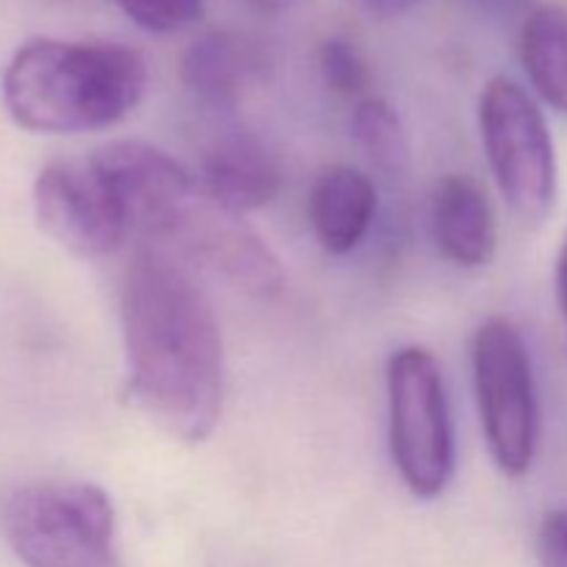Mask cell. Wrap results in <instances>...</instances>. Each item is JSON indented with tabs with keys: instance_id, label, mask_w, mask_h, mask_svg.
Segmentation results:
<instances>
[{
	"instance_id": "1",
	"label": "cell",
	"mask_w": 567,
	"mask_h": 567,
	"mask_svg": "<svg viewBox=\"0 0 567 567\" xmlns=\"http://www.w3.org/2000/svg\"><path fill=\"white\" fill-rule=\"evenodd\" d=\"M127 396L166 435L203 443L225 402V343L208 293L164 247L133 252L120 297Z\"/></svg>"
},
{
	"instance_id": "2",
	"label": "cell",
	"mask_w": 567,
	"mask_h": 567,
	"mask_svg": "<svg viewBox=\"0 0 567 567\" xmlns=\"http://www.w3.org/2000/svg\"><path fill=\"white\" fill-rule=\"evenodd\" d=\"M147 61L116 42L28 39L3 70L11 120L31 133L75 136L120 125L147 94Z\"/></svg>"
},
{
	"instance_id": "3",
	"label": "cell",
	"mask_w": 567,
	"mask_h": 567,
	"mask_svg": "<svg viewBox=\"0 0 567 567\" xmlns=\"http://www.w3.org/2000/svg\"><path fill=\"white\" fill-rule=\"evenodd\" d=\"M0 524L22 567H122L114 504L92 482L14 487Z\"/></svg>"
},
{
	"instance_id": "4",
	"label": "cell",
	"mask_w": 567,
	"mask_h": 567,
	"mask_svg": "<svg viewBox=\"0 0 567 567\" xmlns=\"http://www.w3.org/2000/svg\"><path fill=\"white\" fill-rule=\"evenodd\" d=\"M388 443L404 487L415 498L441 496L454 476L452 408L435 354L424 347H402L388 358Z\"/></svg>"
},
{
	"instance_id": "5",
	"label": "cell",
	"mask_w": 567,
	"mask_h": 567,
	"mask_svg": "<svg viewBox=\"0 0 567 567\" xmlns=\"http://www.w3.org/2000/svg\"><path fill=\"white\" fill-rule=\"evenodd\" d=\"M471 377L493 463L509 480L526 476L540 446V396L529 347L513 321L493 316L476 327Z\"/></svg>"
},
{
	"instance_id": "6",
	"label": "cell",
	"mask_w": 567,
	"mask_h": 567,
	"mask_svg": "<svg viewBox=\"0 0 567 567\" xmlns=\"http://www.w3.org/2000/svg\"><path fill=\"white\" fill-rule=\"evenodd\" d=\"M480 133L504 203L524 221L548 219L557 205L559 166L537 100L513 78H491L480 94Z\"/></svg>"
},
{
	"instance_id": "7",
	"label": "cell",
	"mask_w": 567,
	"mask_h": 567,
	"mask_svg": "<svg viewBox=\"0 0 567 567\" xmlns=\"http://www.w3.org/2000/svg\"><path fill=\"white\" fill-rule=\"evenodd\" d=\"M150 244H169L183 258L214 271L238 291L255 299H275L286 288V271L264 236L244 221V216L221 208L197 186L166 214Z\"/></svg>"
},
{
	"instance_id": "8",
	"label": "cell",
	"mask_w": 567,
	"mask_h": 567,
	"mask_svg": "<svg viewBox=\"0 0 567 567\" xmlns=\"http://www.w3.org/2000/svg\"><path fill=\"white\" fill-rule=\"evenodd\" d=\"M33 214L44 236L78 258H105L131 233L125 208L94 155L44 166L33 183Z\"/></svg>"
},
{
	"instance_id": "9",
	"label": "cell",
	"mask_w": 567,
	"mask_h": 567,
	"mask_svg": "<svg viewBox=\"0 0 567 567\" xmlns=\"http://www.w3.org/2000/svg\"><path fill=\"white\" fill-rule=\"evenodd\" d=\"M92 155L114 186L131 230L144 238L197 186V177L181 161L147 142H111Z\"/></svg>"
},
{
	"instance_id": "10",
	"label": "cell",
	"mask_w": 567,
	"mask_h": 567,
	"mask_svg": "<svg viewBox=\"0 0 567 567\" xmlns=\"http://www.w3.org/2000/svg\"><path fill=\"white\" fill-rule=\"evenodd\" d=\"M269 72L266 50L247 33L210 31L188 44L181 61V81L194 103L210 111H233L249 89Z\"/></svg>"
},
{
	"instance_id": "11",
	"label": "cell",
	"mask_w": 567,
	"mask_h": 567,
	"mask_svg": "<svg viewBox=\"0 0 567 567\" xmlns=\"http://www.w3.org/2000/svg\"><path fill=\"white\" fill-rule=\"evenodd\" d=\"M199 183L221 208L244 216L275 203L282 188V164L255 133H227L203 155Z\"/></svg>"
},
{
	"instance_id": "12",
	"label": "cell",
	"mask_w": 567,
	"mask_h": 567,
	"mask_svg": "<svg viewBox=\"0 0 567 567\" xmlns=\"http://www.w3.org/2000/svg\"><path fill=\"white\" fill-rule=\"evenodd\" d=\"M432 236L449 264L482 269L496 258L498 221L491 197L471 175H449L432 194Z\"/></svg>"
},
{
	"instance_id": "13",
	"label": "cell",
	"mask_w": 567,
	"mask_h": 567,
	"mask_svg": "<svg viewBox=\"0 0 567 567\" xmlns=\"http://www.w3.org/2000/svg\"><path fill=\"white\" fill-rule=\"evenodd\" d=\"M377 216V188L363 169L327 166L308 194V221L327 255L354 252L369 236Z\"/></svg>"
},
{
	"instance_id": "14",
	"label": "cell",
	"mask_w": 567,
	"mask_h": 567,
	"mask_svg": "<svg viewBox=\"0 0 567 567\" xmlns=\"http://www.w3.org/2000/svg\"><path fill=\"white\" fill-rule=\"evenodd\" d=\"M518 55L537 97L567 116V9L537 6L520 25Z\"/></svg>"
},
{
	"instance_id": "15",
	"label": "cell",
	"mask_w": 567,
	"mask_h": 567,
	"mask_svg": "<svg viewBox=\"0 0 567 567\" xmlns=\"http://www.w3.org/2000/svg\"><path fill=\"white\" fill-rule=\"evenodd\" d=\"M352 133L365 158L385 175L399 177L410 169V138L388 100L363 97L352 111Z\"/></svg>"
},
{
	"instance_id": "16",
	"label": "cell",
	"mask_w": 567,
	"mask_h": 567,
	"mask_svg": "<svg viewBox=\"0 0 567 567\" xmlns=\"http://www.w3.org/2000/svg\"><path fill=\"white\" fill-rule=\"evenodd\" d=\"M321 81L338 97H369L371 66L354 42L343 37H330L319 48Z\"/></svg>"
},
{
	"instance_id": "17",
	"label": "cell",
	"mask_w": 567,
	"mask_h": 567,
	"mask_svg": "<svg viewBox=\"0 0 567 567\" xmlns=\"http://www.w3.org/2000/svg\"><path fill=\"white\" fill-rule=\"evenodd\" d=\"M133 25L150 33H177L199 20L205 0H116Z\"/></svg>"
},
{
	"instance_id": "18",
	"label": "cell",
	"mask_w": 567,
	"mask_h": 567,
	"mask_svg": "<svg viewBox=\"0 0 567 567\" xmlns=\"http://www.w3.org/2000/svg\"><path fill=\"white\" fill-rule=\"evenodd\" d=\"M537 559L540 567H567V509L543 518L537 532Z\"/></svg>"
},
{
	"instance_id": "19",
	"label": "cell",
	"mask_w": 567,
	"mask_h": 567,
	"mask_svg": "<svg viewBox=\"0 0 567 567\" xmlns=\"http://www.w3.org/2000/svg\"><path fill=\"white\" fill-rule=\"evenodd\" d=\"M354 11L369 17H380V20H388V17L408 14L410 9L421 3V0H347Z\"/></svg>"
},
{
	"instance_id": "20",
	"label": "cell",
	"mask_w": 567,
	"mask_h": 567,
	"mask_svg": "<svg viewBox=\"0 0 567 567\" xmlns=\"http://www.w3.org/2000/svg\"><path fill=\"white\" fill-rule=\"evenodd\" d=\"M557 302H559V310H563V316L567 321V236H565L563 247H559V255H557Z\"/></svg>"
},
{
	"instance_id": "21",
	"label": "cell",
	"mask_w": 567,
	"mask_h": 567,
	"mask_svg": "<svg viewBox=\"0 0 567 567\" xmlns=\"http://www.w3.org/2000/svg\"><path fill=\"white\" fill-rule=\"evenodd\" d=\"M474 3L485 11H493V14H513V11L524 9L529 0H474Z\"/></svg>"
},
{
	"instance_id": "22",
	"label": "cell",
	"mask_w": 567,
	"mask_h": 567,
	"mask_svg": "<svg viewBox=\"0 0 567 567\" xmlns=\"http://www.w3.org/2000/svg\"><path fill=\"white\" fill-rule=\"evenodd\" d=\"M258 3H266V6H277V3H286V0H258Z\"/></svg>"
}]
</instances>
